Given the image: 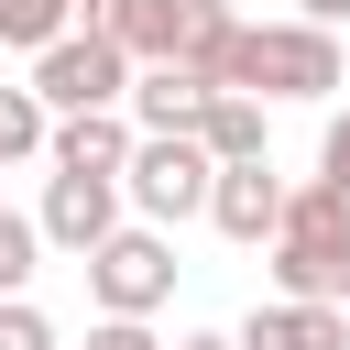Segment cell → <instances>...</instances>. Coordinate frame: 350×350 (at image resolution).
Masks as SVG:
<instances>
[{
    "mask_svg": "<svg viewBox=\"0 0 350 350\" xmlns=\"http://www.w3.org/2000/svg\"><path fill=\"white\" fill-rule=\"evenodd\" d=\"M350 295V197L284 186L273 219V306H339Z\"/></svg>",
    "mask_w": 350,
    "mask_h": 350,
    "instance_id": "6da1fadb",
    "label": "cell"
},
{
    "mask_svg": "<svg viewBox=\"0 0 350 350\" xmlns=\"http://www.w3.org/2000/svg\"><path fill=\"white\" fill-rule=\"evenodd\" d=\"M241 98H328L339 88V33H306V22H252L241 33Z\"/></svg>",
    "mask_w": 350,
    "mask_h": 350,
    "instance_id": "7a4b0ae2",
    "label": "cell"
},
{
    "mask_svg": "<svg viewBox=\"0 0 350 350\" xmlns=\"http://www.w3.org/2000/svg\"><path fill=\"white\" fill-rule=\"evenodd\" d=\"M208 186H219V164L197 153V131H142L131 164H120V197L142 208V230H164V219H208Z\"/></svg>",
    "mask_w": 350,
    "mask_h": 350,
    "instance_id": "3957f363",
    "label": "cell"
},
{
    "mask_svg": "<svg viewBox=\"0 0 350 350\" xmlns=\"http://www.w3.org/2000/svg\"><path fill=\"white\" fill-rule=\"evenodd\" d=\"M120 98H131L120 44L66 33V44H44V55H33V109H44V120H88V109H120Z\"/></svg>",
    "mask_w": 350,
    "mask_h": 350,
    "instance_id": "277c9868",
    "label": "cell"
},
{
    "mask_svg": "<svg viewBox=\"0 0 350 350\" xmlns=\"http://www.w3.org/2000/svg\"><path fill=\"white\" fill-rule=\"evenodd\" d=\"M88 295H98V317H142L153 328V306L175 295V241L164 230H109L88 252Z\"/></svg>",
    "mask_w": 350,
    "mask_h": 350,
    "instance_id": "5b68a950",
    "label": "cell"
},
{
    "mask_svg": "<svg viewBox=\"0 0 350 350\" xmlns=\"http://www.w3.org/2000/svg\"><path fill=\"white\" fill-rule=\"evenodd\" d=\"M33 230H44L55 252H77V262H88V252L120 230V186H98V175H55V186H44V208H33Z\"/></svg>",
    "mask_w": 350,
    "mask_h": 350,
    "instance_id": "8992f818",
    "label": "cell"
},
{
    "mask_svg": "<svg viewBox=\"0 0 350 350\" xmlns=\"http://www.w3.org/2000/svg\"><path fill=\"white\" fill-rule=\"evenodd\" d=\"M131 142H142V131H131L120 109H88V120H55V131H44V164H55V175H98V186H120Z\"/></svg>",
    "mask_w": 350,
    "mask_h": 350,
    "instance_id": "52a82bcc",
    "label": "cell"
},
{
    "mask_svg": "<svg viewBox=\"0 0 350 350\" xmlns=\"http://www.w3.org/2000/svg\"><path fill=\"white\" fill-rule=\"evenodd\" d=\"M208 219H219V241H273V219H284V175L273 164H219V186H208Z\"/></svg>",
    "mask_w": 350,
    "mask_h": 350,
    "instance_id": "ba28073f",
    "label": "cell"
},
{
    "mask_svg": "<svg viewBox=\"0 0 350 350\" xmlns=\"http://www.w3.org/2000/svg\"><path fill=\"white\" fill-rule=\"evenodd\" d=\"M208 98H219V88H197L186 66H142V77H131V98H120V120H131V131H197V109H208Z\"/></svg>",
    "mask_w": 350,
    "mask_h": 350,
    "instance_id": "9c48e42d",
    "label": "cell"
},
{
    "mask_svg": "<svg viewBox=\"0 0 350 350\" xmlns=\"http://www.w3.org/2000/svg\"><path fill=\"white\" fill-rule=\"evenodd\" d=\"M230 350H350V317L339 306H252Z\"/></svg>",
    "mask_w": 350,
    "mask_h": 350,
    "instance_id": "30bf717a",
    "label": "cell"
},
{
    "mask_svg": "<svg viewBox=\"0 0 350 350\" xmlns=\"http://www.w3.org/2000/svg\"><path fill=\"white\" fill-rule=\"evenodd\" d=\"M197 153H208V164H262V98L219 88V98L197 109Z\"/></svg>",
    "mask_w": 350,
    "mask_h": 350,
    "instance_id": "8fae6325",
    "label": "cell"
},
{
    "mask_svg": "<svg viewBox=\"0 0 350 350\" xmlns=\"http://www.w3.org/2000/svg\"><path fill=\"white\" fill-rule=\"evenodd\" d=\"M77 0H0V44H22V55H44V44H66L77 22H66Z\"/></svg>",
    "mask_w": 350,
    "mask_h": 350,
    "instance_id": "7c38bea8",
    "label": "cell"
},
{
    "mask_svg": "<svg viewBox=\"0 0 350 350\" xmlns=\"http://www.w3.org/2000/svg\"><path fill=\"white\" fill-rule=\"evenodd\" d=\"M33 262H44V230H33L22 208H0V306L33 284Z\"/></svg>",
    "mask_w": 350,
    "mask_h": 350,
    "instance_id": "4fadbf2b",
    "label": "cell"
},
{
    "mask_svg": "<svg viewBox=\"0 0 350 350\" xmlns=\"http://www.w3.org/2000/svg\"><path fill=\"white\" fill-rule=\"evenodd\" d=\"M44 109H33V88H0V164H22V153H44Z\"/></svg>",
    "mask_w": 350,
    "mask_h": 350,
    "instance_id": "5bb4252c",
    "label": "cell"
},
{
    "mask_svg": "<svg viewBox=\"0 0 350 350\" xmlns=\"http://www.w3.org/2000/svg\"><path fill=\"white\" fill-rule=\"evenodd\" d=\"M0 350H55V328H44V306H33V295H11V306H0Z\"/></svg>",
    "mask_w": 350,
    "mask_h": 350,
    "instance_id": "9a60e30c",
    "label": "cell"
},
{
    "mask_svg": "<svg viewBox=\"0 0 350 350\" xmlns=\"http://www.w3.org/2000/svg\"><path fill=\"white\" fill-rule=\"evenodd\" d=\"M317 186H328V197H350V109H339V120H328V142H317Z\"/></svg>",
    "mask_w": 350,
    "mask_h": 350,
    "instance_id": "2e32d148",
    "label": "cell"
},
{
    "mask_svg": "<svg viewBox=\"0 0 350 350\" xmlns=\"http://www.w3.org/2000/svg\"><path fill=\"white\" fill-rule=\"evenodd\" d=\"M88 350H164V339H153L142 317H98V328H88Z\"/></svg>",
    "mask_w": 350,
    "mask_h": 350,
    "instance_id": "e0dca14e",
    "label": "cell"
},
{
    "mask_svg": "<svg viewBox=\"0 0 350 350\" xmlns=\"http://www.w3.org/2000/svg\"><path fill=\"white\" fill-rule=\"evenodd\" d=\"M120 22H131V0H77V33H98V44H109Z\"/></svg>",
    "mask_w": 350,
    "mask_h": 350,
    "instance_id": "ac0fdd59",
    "label": "cell"
},
{
    "mask_svg": "<svg viewBox=\"0 0 350 350\" xmlns=\"http://www.w3.org/2000/svg\"><path fill=\"white\" fill-rule=\"evenodd\" d=\"M295 22H306V33H339V22H350V0H295Z\"/></svg>",
    "mask_w": 350,
    "mask_h": 350,
    "instance_id": "d6986e66",
    "label": "cell"
},
{
    "mask_svg": "<svg viewBox=\"0 0 350 350\" xmlns=\"http://www.w3.org/2000/svg\"><path fill=\"white\" fill-rule=\"evenodd\" d=\"M175 350H230V339H175Z\"/></svg>",
    "mask_w": 350,
    "mask_h": 350,
    "instance_id": "ffe728a7",
    "label": "cell"
},
{
    "mask_svg": "<svg viewBox=\"0 0 350 350\" xmlns=\"http://www.w3.org/2000/svg\"><path fill=\"white\" fill-rule=\"evenodd\" d=\"M339 317H350V295H339Z\"/></svg>",
    "mask_w": 350,
    "mask_h": 350,
    "instance_id": "44dd1931",
    "label": "cell"
}]
</instances>
